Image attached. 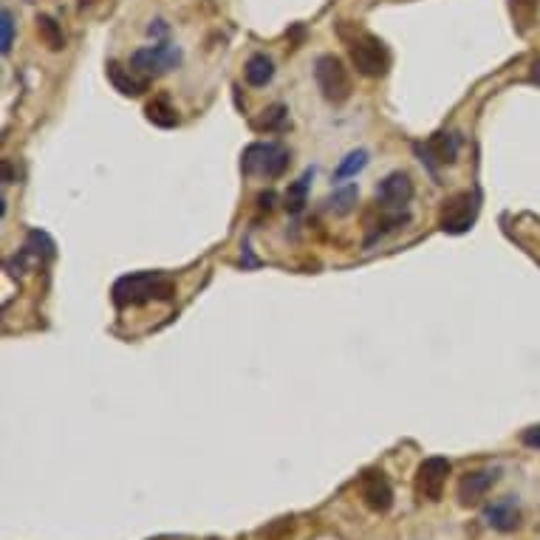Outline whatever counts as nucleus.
Instances as JSON below:
<instances>
[{
	"label": "nucleus",
	"mask_w": 540,
	"mask_h": 540,
	"mask_svg": "<svg viewBox=\"0 0 540 540\" xmlns=\"http://www.w3.org/2000/svg\"><path fill=\"white\" fill-rule=\"evenodd\" d=\"M176 283L161 272H137L113 283L116 306H145L150 300H173Z\"/></svg>",
	"instance_id": "nucleus-1"
},
{
	"label": "nucleus",
	"mask_w": 540,
	"mask_h": 540,
	"mask_svg": "<svg viewBox=\"0 0 540 540\" xmlns=\"http://www.w3.org/2000/svg\"><path fill=\"white\" fill-rule=\"evenodd\" d=\"M348 54L356 74H363L368 80H380L387 74V68H391V51H387V46L380 37H373L368 32H359L356 37L348 40Z\"/></svg>",
	"instance_id": "nucleus-2"
},
{
	"label": "nucleus",
	"mask_w": 540,
	"mask_h": 540,
	"mask_svg": "<svg viewBox=\"0 0 540 540\" xmlns=\"http://www.w3.org/2000/svg\"><path fill=\"white\" fill-rule=\"evenodd\" d=\"M289 150L278 142H252L241 156V170L247 176H263V178H280L289 168Z\"/></svg>",
	"instance_id": "nucleus-3"
},
{
	"label": "nucleus",
	"mask_w": 540,
	"mask_h": 540,
	"mask_svg": "<svg viewBox=\"0 0 540 540\" xmlns=\"http://www.w3.org/2000/svg\"><path fill=\"white\" fill-rule=\"evenodd\" d=\"M314 80H317V88L328 102L342 105L351 99V91H354L351 74L337 54L317 57V63H314Z\"/></svg>",
	"instance_id": "nucleus-4"
},
{
	"label": "nucleus",
	"mask_w": 540,
	"mask_h": 540,
	"mask_svg": "<svg viewBox=\"0 0 540 540\" xmlns=\"http://www.w3.org/2000/svg\"><path fill=\"white\" fill-rule=\"evenodd\" d=\"M478 215V199L475 192H456L442 204V213H439V227L447 235H464Z\"/></svg>",
	"instance_id": "nucleus-5"
},
{
	"label": "nucleus",
	"mask_w": 540,
	"mask_h": 540,
	"mask_svg": "<svg viewBox=\"0 0 540 540\" xmlns=\"http://www.w3.org/2000/svg\"><path fill=\"white\" fill-rule=\"evenodd\" d=\"M178 63H182V51L170 43H159V46H147L133 51L130 57V68H137L145 77H161V74L173 71Z\"/></svg>",
	"instance_id": "nucleus-6"
},
{
	"label": "nucleus",
	"mask_w": 540,
	"mask_h": 540,
	"mask_svg": "<svg viewBox=\"0 0 540 540\" xmlns=\"http://www.w3.org/2000/svg\"><path fill=\"white\" fill-rule=\"evenodd\" d=\"M450 470H453V467H450V461L442 458V456L425 458L422 464H419V470H416V495H419V498L442 501Z\"/></svg>",
	"instance_id": "nucleus-7"
},
{
	"label": "nucleus",
	"mask_w": 540,
	"mask_h": 540,
	"mask_svg": "<svg viewBox=\"0 0 540 540\" xmlns=\"http://www.w3.org/2000/svg\"><path fill=\"white\" fill-rule=\"evenodd\" d=\"M359 498L371 509V513L385 515L391 513L394 506V487L387 481V475L382 470H368L359 478Z\"/></svg>",
	"instance_id": "nucleus-8"
},
{
	"label": "nucleus",
	"mask_w": 540,
	"mask_h": 540,
	"mask_svg": "<svg viewBox=\"0 0 540 540\" xmlns=\"http://www.w3.org/2000/svg\"><path fill=\"white\" fill-rule=\"evenodd\" d=\"M498 470H473L467 475H461L458 481V504L461 506H478L484 498L487 492L498 484Z\"/></svg>",
	"instance_id": "nucleus-9"
},
{
	"label": "nucleus",
	"mask_w": 540,
	"mask_h": 540,
	"mask_svg": "<svg viewBox=\"0 0 540 540\" xmlns=\"http://www.w3.org/2000/svg\"><path fill=\"white\" fill-rule=\"evenodd\" d=\"M377 199L385 204V207H404L411 199H413V182L408 173H391L385 176L380 187H377Z\"/></svg>",
	"instance_id": "nucleus-10"
},
{
	"label": "nucleus",
	"mask_w": 540,
	"mask_h": 540,
	"mask_svg": "<svg viewBox=\"0 0 540 540\" xmlns=\"http://www.w3.org/2000/svg\"><path fill=\"white\" fill-rule=\"evenodd\" d=\"M484 520L495 532H515L520 527V509H518V501L509 495V498H501L495 501L492 506H487L484 513Z\"/></svg>",
	"instance_id": "nucleus-11"
},
{
	"label": "nucleus",
	"mask_w": 540,
	"mask_h": 540,
	"mask_svg": "<svg viewBox=\"0 0 540 540\" xmlns=\"http://www.w3.org/2000/svg\"><path fill=\"white\" fill-rule=\"evenodd\" d=\"M108 80L113 82L116 91L125 97H142L150 88V82L145 77H139L137 68H125L122 63H116V59L108 63Z\"/></svg>",
	"instance_id": "nucleus-12"
},
{
	"label": "nucleus",
	"mask_w": 540,
	"mask_h": 540,
	"mask_svg": "<svg viewBox=\"0 0 540 540\" xmlns=\"http://www.w3.org/2000/svg\"><path fill=\"white\" fill-rule=\"evenodd\" d=\"M244 77H247V82L252 88H263V85L272 82V77H275V63L266 54H254V57L247 59Z\"/></svg>",
	"instance_id": "nucleus-13"
},
{
	"label": "nucleus",
	"mask_w": 540,
	"mask_h": 540,
	"mask_svg": "<svg viewBox=\"0 0 540 540\" xmlns=\"http://www.w3.org/2000/svg\"><path fill=\"white\" fill-rule=\"evenodd\" d=\"M37 37L43 40V46H46L49 51H63L66 49L63 26H59L51 14H40V18H37Z\"/></svg>",
	"instance_id": "nucleus-14"
},
{
	"label": "nucleus",
	"mask_w": 540,
	"mask_h": 540,
	"mask_svg": "<svg viewBox=\"0 0 540 540\" xmlns=\"http://www.w3.org/2000/svg\"><path fill=\"white\" fill-rule=\"evenodd\" d=\"M458 137L456 133H436V137H433L430 142H427V153L436 159V161H442V164H450V161H456V156H458Z\"/></svg>",
	"instance_id": "nucleus-15"
},
{
	"label": "nucleus",
	"mask_w": 540,
	"mask_h": 540,
	"mask_svg": "<svg viewBox=\"0 0 540 540\" xmlns=\"http://www.w3.org/2000/svg\"><path fill=\"white\" fill-rule=\"evenodd\" d=\"M145 113H147L150 122L159 125V128H176V125H178V113H176L173 105L168 102V97L150 99V102H147V108H145Z\"/></svg>",
	"instance_id": "nucleus-16"
},
{
	"label": "nucleus",
	"mask_w": 540,
	"mask_h": 540,
	"mask_svg": "<svg viewBox=\"0 0 540 540\" xmlns=\"http://www.w3.org/2000/svg\"><path fill=\"white\" fill-rule=\"evenodd\" d=\"M289 122V111L283 108V105H272V108H266L258 119H252V130L258 133H278L283 130Z\"/></svg>",
	"instance_id": "nucleus-17"
},
{
	"label": "nucleus",
	"mask_w": 540,
	"mask_h": 540,
	"mask_svg": "<svg viewBox=\"0 0 540 540\" xmlns=\"http://www.w3.org/2000/svg\"><path fill=\"white\" fill-rule=\"evenodd\" d=\"M311 170H306L303 176L297 178L294 184H289V190H286V209L292 215H297V213H303V207H306V201H309V187H311Z\"/></svg>",
	"instance_id": "nucleus-18"
},
{
	"label": "nucleus",
	"mask_w": 540,
	"mask_h": 540,
	"mask_svg": "<svg viewBox=\"0 0 540 540\" xmlns=\"http://www.w3.org/2000/svg\"><path fill=\"white\" fill-rule=\"evenodd\" d=\"M356 199H359L356 187H340V190H334V192H332V196H328L325 207H328V213H334V215H340V218H342V215L354 213Z\"/></svg>",
	"instance_id": "nucleus-19"
},
{
	"label": "nucleus",
	"mask_w": 540,
	"mask_h": 540,
	"mask_svg": "<svg viewBox=\"0 0 540 540\" xmlns=\"http://www.w3.org/2000/svg\"><path fill=\"white\" fill-rule=\"evenodd\" d=\"M365 164H368V150H354V153H348L340 161L334 178H337V182H342V178H351V176H356L359 170H363Z\"/></svg>",
	"instance_id": "nucleus-20"
},
{
	"label": "nucleus",
	"mask_w": 540,
	"mask_h": 540,
	"mask_svg": "<svg viewBox=\"0 0 540 540\" xmlns=\"http://www.w3.org/2000/svg\"><path fill=\"white\" fill-rule=\"evenodd\" d=\"M12 43H14V14L12 9H4V14H0V51L9 54Z\"/></svg>",
	"instance_id": "nucleus-21"
},
{
	"label": "nucleus",
	"mask_w": 540,
	"mask_h": 540,
	"mask_svg": "<svg viewBox=\"0 0 540 540\" xmlns=\"http://www.w3.org/2000/svg\"><path fill=\"white\" fill-rule=\"evenodd\" d=\"M32 254H40V258H54V244L49 241L43 232H28V247H26Z\"/></svg>",
	"instance_id": "nucleus-22"
},
{
	"label": "nucleus",
	"mask_w": 540,
	"mask_h": 540,
	"mask_svg": "<svg viewBox=\"0 0 540 540\" xmlns=\"http://www.w3.org/2000/svg\"><path fill=\"white\" fill-rule=\"evenodd\" d=\"M520 442L527 444V447H532V450H540V425H535V427H529V430H523Z\"/></svg>",
	"instance_id": "nucleus-23"
},
{
	"label": "nucleus",
	"mask_w": 540,
	"mask_h": 540,
	"mask_svg": "<svg viewBox=\"0 0 540 540\" xmlns=\"http://www.w3.org/2000/svg\"><path fill=\"white\" fill-rule=\"evenodd\" d=\"M258 204H261V209H266V213H269V209L275 207V192H272V190L261 192V196H258Z\"/></svg>",
	"instance_id": "nucleus-24"
},
{
	"label": "nucleus",
	"mask_w": 540,
	"mask_h": 540,
	"mask_svg": "<svg viewBox=\"0 0 540 540\" xmlns=\"http://www.w3.org/2000/svg\"><path fill=\"white\" fill-rule=\"evenodd\" d=\"M529 82L540 85V59H535V66H532V71H529Z\"/></svg>",
	"instance_id": "nucleus-25"
},
{
	"label": "nucleus",
	"mask_w": 540,
	"mask_h": 540,
	"mask_svg": "<svg viewBox=\"0 0 540 540\" xmlns=\"http://www.w3.org/2000/svg\"><path fill=\"white\" fill-rule=\"evenodd\" d=\"M4 182H6V184L12 182V164H9V161H4Z\"/></svg>",
	"instance_id": "nucleus-26"
}]
</instances>
